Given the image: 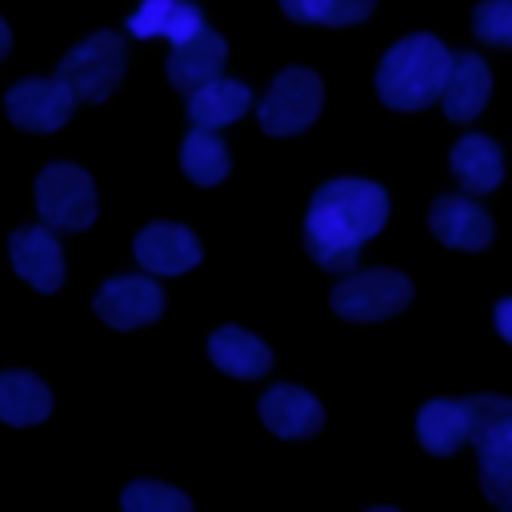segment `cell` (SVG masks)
<instances>
[{
	"mask_svg": "<svg viewBox=\"0 0 512 512\" xmlns=\"http://www.w3.org/2000/svg\"><path fill=\"white\" fill-rule=\"evenodd\" d=\"M132 256L140 260L144 272L152 276H180L188 268L200 264V240L184 228V224H172V220H156V224H144L132 240Z\"/></svg>",
	"mask_w": 512,
	"mask_h": 512,
	"instance_id": "11",
	"label": "cell"
},
{
	"mask_svg": "<svg viewBox=\"0 0 512 512\" xmlns=\"http://www.w3.org/2000/svg\"><path fill=\"white\" fill-rule=\"evenodd\" d=\"M284 16L296 24H328V28H344V24H360L372 16L376 0H280Z\"/></svg>",
	"mask_w": 512,
	"mask_h": 512,
	"instance_id": "23",
	"label": "cell"
},
{
	"mask_svg": "<svg viewBox=\"0 0 512 512\" xmlns=\"http://www.w3.org/2000/svg\"><path fill=\"white\" fill-rule=\"evenodd\" d=\"M8 256H12L16 276L28 288L52 296L64 284V252H60L56 228H48L44 220L40 224H28V228H16L8 236Z\"/></svg>",
	"mask_w": 512,
	"mask_h": 512,
	"instance_id": "10",
	"label": "cell"
},
{
	"mask_svg": "<svg viewBox=\"0 0 512 512\" xmlns=\"http://www.w3.org/2000/svg\"><path fill=\"white\" fill-rule=\"evenodd\" d=\"M448 68H452V52L436 36L428 32L404 36L384 52L376 68V96L396 112L428 108L432 100H440Z\"/></svg>",
	"mask_w": 512,
	"mask_h": 512,
	"instance_id": "2",
	"label": "cell"
},
{
	"mask_svg": "<svg viewBox=\"0 0 512 512\" xmlns=\"http://www.w3.org/2000/svg\"><path fill=\"white\" fill-rule=\"evenodd\" d=\"M224 60H228V44H224V36H220V32H212V28L204 24L196 36H188V40L172 44L164 72H168V84H172V88L192 92V88H200V84L216 80V76H220V68H224Z\"/></svg>",
	"mask_w": 512,
	"mask_h": 512,
	"instance_id": "12",
	"label": "cell"
},
{
	"mask_svg": "<svg viewBox=\"0 0 512 512\" xmlns=\"http://www.w3.org/2000/svg\"><path fill=\"white\" fill-rule=\"evenodd\" d=\"M412 300V284L404 272L392 268H372V272H352L348 280H340L332 288V312L356 324H376L396 316L400 308H408Z\"/></svg>",
	"mask_w": 512,
	"mask_h": 512,
	"instance_id": "6",
	"label": "cell"
},
{
	"mask_svg": "<svg viewBox=\"0 0 512 512\" xmlns=\"http://www.w3.org/2000/svg\"><path fill=\"white\" fill-rule=\"evenodd\" d=\"M208 356L220 372L228 376H240V380H256L272 368V352L264 340H256L252 332L236 328V324H224L208 336Z\"/></svg>",
	"mask_w": 512,
	"mask_h": 512,
	"instance_id": "18",
	"label": "cell"
},
{
	"mask_svg": "<svg viewBox=\"0 0 512 512\" xmlns=\"http://www.w3.org/2000/svg\"><path fill=\"white\" fill-rule=\"evenodd\" d=\"M120 504L124 512H192V500L180 488L160 480H132L120 492Z\"/></svg>",
	"mask_w": 512,
	"mask_h": 512,
	"instance_id": "24",
	"label": "cell"
},
{
	"mask_svg": "<svg viewBox=\"0 0 512 512\" xmlns=\"http://www.w3.org/2000/svg\"><path fill=\"white\" fill-rule=\"evenodd\" d=\"M472 32L484 44L512 48V0H480V8L472 12Z\"/></svg>",
	"mask_w": 512,
	"mask_h": 512,
	"instance_id": "25",
	"label": "cell"
},
{
	"mask_svg": "<svg viewBox=\"0 0 512 512\" xmlns=\"http://www.w3.org/2000/svg\"><path fill=\"white\" fill-rule=\"evenodd\" d=\"M428 228L440 244L448 248H464V252H480L492 244V220L480 204H472L468 196H440L428 208Z\"/></svg>",
	"mask_w": 512,
	"mask_h": 512,
	"instance_id": "13",
	"label": "cell"
},
{
	"mask_svg": "<svg viewBox=\"0 0 512 512\" xmlns=\"http://www.w3.org/2000/svg\"><path fill=\"white\" fill-rule=\"evenodd\" d=\"M492 320H496V332H500V336H504V340L512 344V296L496 304V312H492Z\"/></svg>",
	"mask_w": 512,
	"mask_h": 512,
	"instance_id": "26",
	"label": "cell"
},
{
	"mask_svg": "<svg viewBox=\"0 0 512 512\" xmlns=\"http://www.w3.org/2000/svg\"><path fill=\"white\" fill-rule=\"evenodd\" d=\"M96 316L108 324V328H140V324H152L160 320L164 312V292L152 276H112L100 284L96 300H92Z\"/></svg>",
	"mask_w": 512,
	"mask_h": 512,
	"instance_id": "9",
	"label": "cell"
},
{
	"mask_svg": "<svg viewBox=\"0 0 512 512\" xmlns=\"http://www.w3.org/2000/svg\"><path fill=\"white\" fill-rule=\"evenodd\" d=\"M388 192L372 180H328L304 216V248L324 272H352L360 248L384 228Z\"/></svg>",
	"mask_w": 512,
	"mask_h": 512,
	"instance_id": "1",
	"label": "cell"
},
{
	"mask_svg": "<svg viewBox=\"0 0 512 512\" xmlns=\"http://www.w3.org/2000/svg\"><path fill=\"white\" fill-rule=\"evenodd\" d=\"M180 168H184V176L192 184L212 188V184H220L228 176L232 160H228V148L220 144V136L212 128H192L184 136V144H180Z\"/></svg>",
	"mask_w": 512,
	"mask_h": 512,
	"instance_id": "22",
	"label": "cell"
},
{
	"mask_svg": "<svg viewBox=\"0 0 512 512\" xmlns=\"http://www.w3.org/2000/svg\"><path fill=\"white\" fill-rule=\"evenodd\" d=\"M260 420L268 424V432H276L284 440H304V436L320 432L324 408L312 392H304L296 384H276L260 396Z\"/></svg>",
	"mask_w": 512,
	"mask_h": 512,
	"instance_id": "14",
	"label": "cell"
},
{
	"mask_svg": "<svg viewBox=\"0 0 512 512\" xmlns=\"http://www.w3.org/2000/svg\"><path fill=\"white\" fill-rule=\"evenodd\" d=\"M8 48H12V32H8V24L0 20V60L8 56Z\"/></svg>",
	"mask_w": 512,
	"mask_h": 512,
	"instance_id": "27",
	"label": "cell"
},
{
	"mask_svg": "<svg viewBox=\"0 0 512 512\" xmlns=\"http://www.w3.org/2000/svg\"><path fill=\"white\" fill-rule=\"evenodd\" d=\"M452 176L468 188V192H492L504 176V160H500V148L488 140V136H460L456 148H452Z\"/></svg>",
	"mask_w": 512,
	"mask_h": 512,
	"instance_id": "21",
	"label": "cell"
},
{
	"mask_svg": "<svg viewBox=\"0 0 512 512\" xmlns=\"http://www.w3.org/2000/svg\"><path fill=\"white\" fill-rule=\"evenodd\" d=\"M52 416V388L24 368L0 372V424L32 428Z\"/></svg>",
	"mask_w": 512,
	"mask_h": 512,
	"instance_id": "16",
	"label": "cell"
},
{
	"mask_svg": "<svg viewBox=\"0 0 512 512\" xmlns=\"http://www.w3.org/2000/svg\"><path fill=\"white\" fill-rule=\"evenodd\" d=\"M204 28V16L192 0H140L128 12V32L148 40V36H168L172 44L196 36Z\"/></svg>",
	"mask_w": 512,
	"mask_h": 512,
	"instance_id": "17",
	"label": "cell"
},
{
	"mask_svg": "<svg viewBox=\"0 0 512 512\" xmlns=\"http://www.w3.org/2000/svg\"><path fill=\"white\" fill-rule=\"evenodd\" d=\"M488 92H492L488 64L480 56H472V52H456L452 56V68H448V80H444V92H440L448 120L468 124L488 104Z\"/></svg>",
	"mask_w": 512,
	"mask_h": 512,
	"instance_id": "15",
	"label": "cell"
},
{
	"mask_svg": "<svg viewBox=\"0 0 512 512\" xmlns=\"http://www.w3.org/2000/svg\"><path fill=\"white\" fill-rule=\"evenodd\" d=\"M468 440L480 456L484 496L500 508H512V400L504 396H472L468 400Z\"/></svg>",
	"mask_w": 512,
	"mask_h": 512,
	"instance_id": "3",
	"label": "cell"
},
{
	"mask_svg": "<svg viewBox=\"0 0 512 512\" xmlns=\"http://www.w3.org/2000/svg\"><path fill=\"white\" fill-rule=\"evenodd\" d=\"M76 92L60 76H28L8 88L4 112L24 132H60L72 120Z\"/></svg>",
	"mask_w": 512,
	"mask_h": 512,
	"instance_id": "8",
	"label": "cell"
},
{
	"mask_svg": "<svg viewBox=\"0 0 512 512\" xmlns=\"http://www.w3.org/2000/svg\"><path fill=\"white\" fill-rule=\"evenodd\" d=\"M248 104H252L248 84L216 76L188 92V120H192V128H224V124L240 120L248 112Z\"/></svg>",
	"mask_w": 512,
	"mask_h": 512,
	"instance_id": "19",
	"label": "cell"
},
{
	"mask_svg": "<svg viewBox=\"0 0 512 512\" xmlns=\"http://www.w3.org/2000/svg\"><path fill=\"white\" fill-rule=\"evenodd\" d=\"M96 184L80 164L56 160L36 176V212L56 232H84L96 220Z\"/></svg>",
	"mask_w": 512,
	"mask_h": 512,
	"instance_id": "4",
	"label": "cell"
},
{
	"mask_svg": "<svg viewBox=\"0 0 512 512\" xmlns=\"http://www.w3.org/2000/svg\"><path fill=\"white\" fill-rule=\"evenodd\" d=\"M128 52H124V36L120 32H92L84 36L76 48L64 52V60L56 64V76L76 92V100H108L124 76Z\"/></svg>",
	"mask_w": 512,
	"mask_h": 512,
	"instance_id": "5",
	"label": "cell"
},
{
	"mask_svg": "<svg viewBox=\"0 0 512 512\" xmlns=\"http://www.w3.org/2000/svg\"><path fill=\"white\" fill-rule=\"evenodd\" d=\"M320 104H324V84L312 68H284L268 96L260 100V128L268 136H292V132H304L316 116H320Z\"/></svg>",
	"mask_w": 512,
	"mask_h": 512,
	"instance_id": "7",
	"label": "cell"
},
{
	"mask_svg": "<svg viewBox=\"0 0 512 512\" xmlns=\"http://www.w3.org/2000/svg\"><path fill=\"white\" fill-rule=\"evenodd\" d=\"M468 400H428L416 416V436L432 456H452L468 440Z\"/></svg>",
	"mask_w": 512,
	"mask_h": 512,
	"instance_id": "20",
	"label": "cell"
}]
</instances>
